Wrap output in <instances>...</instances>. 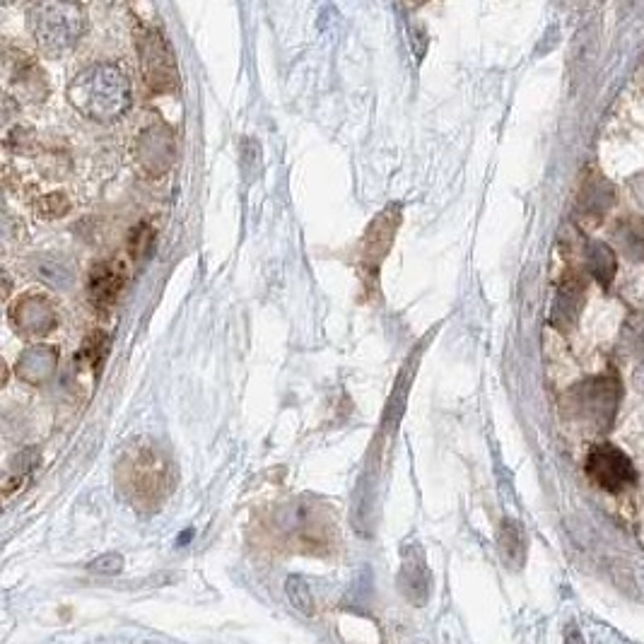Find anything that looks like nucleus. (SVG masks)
Wrapping results in <instances>:
<instances>
[{
	"label": "nucleus",
	"mask_w": 644,
	"mask_h": 644,
	"mask_svg": "<svg viewBox=\"0 0 644 644\" xmlns=\"http://www.w3.org/2000/svg\"><path fill=\"white\" fill-rule=\"evenodd\" d=\"M613 239H616L618 249L623 251V256H628L630 261L644 263V220L637 215H628V218L618 220L613 227Z\"/></svg>",
	"instance_id": "f8f14e48"
},
{
	"label": "nucleus",
	"mask_w": 644,
	"mask_h": 644,
	"mask_svg": "<svg viewBox=\"0 0 644 644\" xmlns=\"http://www.w3.org/2000/svg\"><path fill=\"white\" fill-rule=\"evenodd\" d=\"M587 473L599 488L608 490V493H620L637 480L635 466H632L628 454L606 442L596 444L589 452Z\"/></svg>",
	"instance_id": "39448f33"
},
{
	"label": "nucleus",
	"mask_w": 644,
	"mask_h": 644,
	"mask_svg": "<svg viewBox=\"0 0 644 644\" xmlns=\"http://www.w3.org/2000/svg\"><path fill=\"white\" fill-rule=\"evenodd\" d=\"M632 386H635L640 394H644V360L640 362V367H637L635 372H632Z\"/></svg>",
	"instance_id": "412c9836"
},
{
	"label": "nucleus",
	"mask_w": 644,
	"mask_h": 644,
	"mask_svg": "<svg viewBox=\"0 0 644 644\" xmlns=\"http://www.w3.org/2000/svg\"><path fill=\"white\" fill-rule=\"evenodd\" d=\"M13 321L17 331L27 333V336H42V333H49L58 324V314L54 304L46 297L29 295L15 304Z\"/></svg>",
	"instance_id": "9d476101"
},
{
	"label": "nucleus",
	"mask_w": 644,
	"mask_h": 644,
	"mask_svg": "<svg viewBox=\"0 0 644 644\" xmlns=\"http://www.w3.org/2000/svg\"><path fill=\"white\" fill-rule=\"evenodd\" d=\"M107 336H102V333H95V336H90L83 345V353L80 357H85V360H90V367H99L102 365L104 355H107Z\"/></svg>",
	"instance_id": "a211bd4d"
},
{
	"label": "nucleus",
	"mask_w": 644,
	"mask_h": 644,
	"mask_svg": "<svg viewBox=\"0 0 644 644\" xmlns=\"http://www.w3.org/2000/svg\"><path fill=\"white\" fill-rule=\"evenodd\" d=\"M500 548L505 560L512 567H519L524 562V536H521L519 526L514 521H505L500 529Z\"/></svg>",
	"instance_id": "4468645a"
},
{
	"label": "nucleus",
	"mask_w": 644,
	"mask_h": 644,
	"mask_svg": "<svg viewBox=\"0 0 644 644\" xmlns=\"http://www.w3.org/2000/svg\"><path fill=\"white\" fill-rule=\"evenodd\" d=\"M39 367V372H42V379L46 377H51V372H54V367H56V353L54 350H49V348H34V350H29V353L22 355V360L17 362V372L22 374V379L27 377L29 370H37Z\"/></svg>",
	"instance_id": "2eb2a0df"
},
{
	"label": "nucleus",
	"mask_w": 644,
	"mask_h": 644,
	"mask_svg": "<svg viewBox=\"0 0 644 644\" xmlns=\"http://www.w3.org/2000/svg\"><path fill=\"white\" fill-rule=\"evenodd\" d=\"M150 242H152L150 227L140 225L138 230H133V234H131V254L133 256H143L145 251L150 249Z\"/></svg>",
	"instance_id": "6ab92c4d"
},
{
	"label": "nucleus",
	"mask_w": 644,
	"mask_h": 644,
	"mask_svg": "<svg viewBox=\"0 0 644 644\" xmlns=\"http://www.w3.org/2000/svg\"><path fill=\"white\" fill-rule=\"evenodd\" d=\"M587 261H589V271L596 275V280H599L603 288H608L613 275H616V254H613L606 244L594 242L589 244Z\"/></svg>",
	"instance_id": "ddd939ff"
},
{
	"label": "nucleus",
	"mask_w": 644,
	"mask_h": 644,
	"mask_svg": "<svg viewBox=\"0 0 644 644\" xmlns=\"http://www.w3.org/2000/svg\"><path fill=\"white\" fill-rule=\"evenodd\" d=\"M140 63H143L145 83L152 92H172L177 87V61L172 49L157 29H143L138 37Z\"/></svg>",
	"instance_id": "20e7f679"
},
{
	"label": "nucleus",
	"mask_w": 644,
	"mask_h": 644,
	"mask_svg": "<svg viewBox=\"0 0 644 644\" xmlns=\"http://www.w3.org/2000/svg\"><path fill=\"white\" fill-rule=\"evenodd\" d=\"M68 208L70 203L63 193H51V196H46L42 201V210L46 215H63Z\"/></svg>",
	"instance_id": "aec40b11"
},
{
	"label": "nucleus",
	"mask_w": 644,
	"mask_h": 644,
	"mask_svg": "<svg viewBox=\"0 0 644 644\" xmlns=\"http://www.w3.org/2000/svg\"><path fill=\"white\" fill-rule=\"evenodd\" d=\"M174 157V143L172 133L165 128H150L143 133V138L136 145V160L145 172L152 177H160L162 172H167V167L172 165Z\"/></svg>",
	"instance_id": "1a4fd4ad"
},
{
	"label": "nucleus",
	"mask_w": 644,
	"mask_h": 644,
	"mask_svg": "<svg viewBox=\"0 0 644 644\" xmlns=\"http://www.w3.org/2000/svg\"><path fill=\"white\" fill-rule=\"evenodd\" d=\"M582 198H584V206H587L589 210H594V213H603V210L611 206L613 193H611V189H608L606 181L594 179L587 184Z\"/></svg>",
	"instance_id": "f3484780"
},
{
	"label": "nucleus",
	"mask_w": 644,
	"mask_h": 644,
	"mask_svg": "<svg viewBox=\"0 0 644 644\" xmlns=\"http://www.w3.org/2000/svg\"><path fill=\"white\" fill-rule=\"evenodd\" d=\"M570 637H572V640L567 644H582V640H579V632L575 628H570Z\"/></svg>",
	"instance_id": "4be33fe9"
},
{
	"label": "nucleus",
	"mask_w": 644,
	"mask_h": 644,
	"mask_svg": "<svg viewBox=\"0 0 644 644\" xmlns=\"http://www.w3.org/2000/svg\"><path fill=\"white\" fill-rule=\"evenodd\" d=\"M398 222H401L398 206H389L384 208L365 230V237H362L360 244V259L362 268H365L367 273H377V268L382 266L384 256L389 254L391 242H394L396 237Z\"/></svg>",
	"instance_id": "0eeeda50"
},
{
	"label": "nucleus",
	"mask_w": 644,
	"mask_h": 644,
	"mask_svg": "<svg viewBox=\"0 0 644 644\" xmlns=\"http://www.w3.org/2000/svg\"><path fill=\"white\" fill-rule=\"evenodd\" d=\"M126 283V268L119 261L97 263L90 273V300L95 307H109L119 297L121 288Z\"/></svg>",
	"instance_id": "9b49d317"
},
{
	"label": "nucleus",
	"mask_w": 644,
	"mask_h": 644,
	"mask_svg": "<svg viewBox=\"0 0 644 644\" xmlns=\"http://www.w3.org/2000/svg\"><path fill=\"white\" fill-rule=\"evenodd\" d=\"M618 382L616 379H591V382L582 384L575 391V406H579V413L584 418H589L596 427H608L613 420L618 406Z\"/></svg>",
	"instance_id": "423d86ee"
},
{
	"label": "nucleus",
	"mask_w": 644,
	"mask_h": 644,
	"mask_svg": "<svg viewBox=\"0 0 644 644\" xmlns=\"http://www.w3.org/2000/svg\"><path fill=\"white\" fill-rule=\"evenodd\" d=\"M174 483H177L174 464L152 442H138L128 447L116 464V485L121 495L140 512L160 509L172 493Z\"/></svg>",
	"instance_id": "f257e3e1"
},
{
	"label": "nucleus",
	"mask_w": 644,
	"mask_h": 644,
	"mask_svg": "<svg viewBox=\"0 0 644 644\" xmlns=\"http://www.w3.org/2000/svg\"><path fill=\"white\" fill-rule=\"evenodd\" d=\"M29 27L46 54H61L85 32V10L78 3H39L29 10Z\"/></svg>",
	"instance_id": "7ed1b4c3"
},
{
	"label": "nucleus",
	"mask_w": 644,
	"mask_h": 644,
	"mask_svg": "<svg viewBox=\"0 0 644 644\" xmlns=\"http://www.w3.org/2000/svg\"><path fill=\"white\" fill-rule=\"evenodd\" d=\"M68 102L87 119L114 121L131 107V83L114 63H95L70 80Z\"/></svg>",
	"instance_id": "f03ea898"
},
{
	"label": "nucleus",
	"mask_w": 644,
	"mask_h": 644,
	"mask_svg": "<svg viewBox=\"0 0 644 644\" xmlns=\"http://www.w3.org/2000/svg\"><path fill=\"white\" fill-rule=\"evenodd\" d=\"M415 587L420 589V596H427V570L423 565V558H420V553L415 550V558L408 555L406 562H403V589L408 591V596H415Z\"/></svg>",
	"instance_id": "dca6fc26"
},
{
	"label": "nucleus",
	"mask_w": 644,
	"mask_h": 644,
	"mask_svg": "<svg viewBox=\"0 0 644 644\" xmlns=\"http://www.w3.org/2000/svg\"><path fill=\"white\" fill-rule=\"evenodd\" d=\"M280 529L295 543H302L304 550H314V546H324L329 541L331 521L321 517L316 507L292 505L285 509V517L280 519Z\"/></svg>",
	"instance_id": "6e6552de"
}]
</instances>
